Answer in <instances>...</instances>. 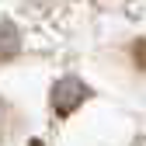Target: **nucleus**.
<instances>
[{
	"instance_id": "f257e3e1",
	"label": "nucleus",
	"mask_w": 146,
	"mask_h": 146,
	"mask_svg": "<svg viewBox=\"0 0 146 146\" xmlns=\"http://www.w3.org/2000/svg\"><path fill=\"white\" fill-rule=\"evenodd\" d=\"M84 98H87V87L80 80H73V77H66V80H59L52 87V108H56L59 115H70Z\"/></svg>"
},
{
	"instance_id": "f03ea898",
	"label": "nucleus",
	"mask_w": 146,
	"mask_h": 146,
	"mask_svg": "<svg viewBox=\"0 0 146 146\" xmlns=\"http://www.w3.org/2000/svg\"><path fill=\"white\" fill-rule=\"evenodd\" d=\"M17 49H21V35H17V28L11 21H0V63L11 59Z\"/></svg>"
},
{
	"instance_id": "7ed1b4c3",
	"label": "nucleus",
	"mask_w": 146,
	"mask_h": 146,
	"mask_svg": "<svg viewBox=\"0 0 146 146\" xmlns=\"http://www.w3.org/2000/svg\"><path fill=\"white\" fill-rule=\"evenodd\" d=\"M118 4H125V7H129V11H132V14H136V11H139V7H146V0H118Z\"/></svg>"
}]
</instances>
